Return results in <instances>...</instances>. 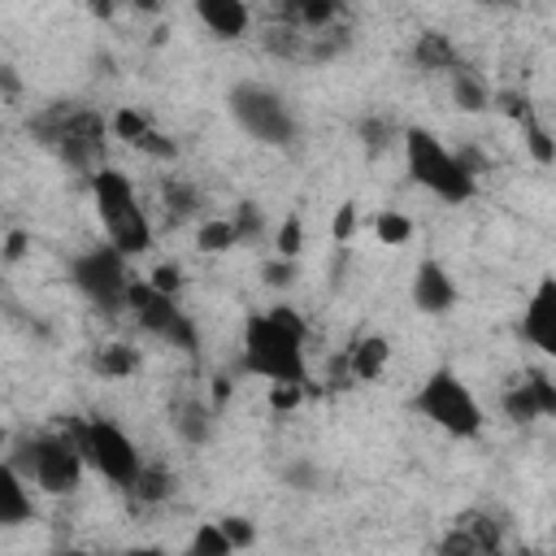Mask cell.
Wrapping results in <instances>:
<instances>
[{"label":"cell","mask_w":556,"mask_h":556,"mask_svg":"<svg viewBox=\"0 0 556 556\" xmlns=\"http://www.w3.org/2000/svg\"><path fill=\"white\" fill-rule=\"evenodd\" d=\"M235 543L230 534L222 530V521H204L195 534H191V556H230Z\"/></svg>","instance_id":"26"},{"label":"cell","mask_w":556,"mask_h":556,"mask_svg":"<svg viewBox=\"0 0 556 556\" xmlns=\"http://www.w3.org/2000/svg\"><path fill=\"white\" fill-rule=\"evenodd\" d=\"M70 282L104 313H122L126 295H130V269H126V252L117 243H96L87 252H78L70 261Z\"/></svg>","instance_id":"9"},{"label":"cell","mask_w":556,"mask_h":556,"mask_svg":"<svg viewBox=\"0 0 556 556\" xmlns=\"http://www.w3.org/2000/svg\"><path fill=\"white\" fill-rule=\"evenodd\" d=\"M378 239L391 243V248H400V243L413 239V222H408L404 213H395V208H382V213H378Z\"/></svg>","instance_id":"28"},{"label":"cell","mask_w":556,"mask_h":556,"mask_svg":"<svg viewBox=\"0 0 556 556\" xmlns=\"http://www.w3.org/2000/svg\"><path fill=\"white\" fill-rule=\"evenodd\" d=\"M91 365H96V374H104V378H130V374L139 369V352H135L130 343H104V348L91 356Z\"/></svg>","instance_id":"23"},{"label":"cell","mask_w":556,"mask_h":556,"mask_svg":"<svg viewBox=\"0 0 556 556\" xmlns=\"http://www.w3.org/2000/svg\"><path fill=\"white\" fill-rule=\"evenodd\" d=\"M517 122H521V135H526V148H530V156H534L539 165H552V161H556V143H552V135L539 126V117L526 109Z\"/></svg>","instance_id":"25"},{"label":"cell","mask_w":556,"mask_h":556,"mask_svg":"<svg viewBox=\"0 0 556 556\" xmlns=\"http://www.w3.org/2000/svg\"><path fill=\"white\" fill-rule=\"evenodd\" d=\"M261 274H265V282H269V287H291V282H295V261H291V256L265 261V269H261Z\"/></svg>","instance_id":"34"},{"label":"cell","mask_w":556,"mask_h":556,"mask_svg":"<svg viewBox=\"0 0 556 556\" xmlns=\"http://www.w3.org/2000/svg\"><path fill=\"white\" fill-rule=\"evenodd\" d=\"M22 248H26V235H22V230H13V235H9V248H4V261H17V256H22Z\"/></svg>","instance_id":"39"},{"label":"cell","mask_w":556,"mask_h":556,"mask_svg":"<svg viewBox=\"0 0 556 556\" xmlns=\"http://www.w3.org/2000/svg\"><path fill=\"white\" fill-rule=\"evenodd\" d=\"M300 243H304V222H300V213H291V217L278 226V256H291V261H295Z\"/></svg>","instance_id":"33"},{"label":"cell","mask_w":556,"mask_h":556,"mask_svg":"<svg viewBox=\"0 0 556 556\" xmlns=\"http://www.w3.org/2000/svg\"><path fill=\"white\" fill-rule=\"evenodd\" d=\"M130 148H139V152H148V156H156V161H174V156H178V143H174V139H165V135H161V130H152V126H148Z\"/></svg>","instance_id":"31"},{"label":"cell","mask_w":556,"mask_h":556,"mask_svg":"<svg viewBox=\"0 0 556 556\" xmlns=\"http://www.w3.org/2000/svg\"><path fill=\"white\" fill-rule=\"evenodd\" d=\"M404 165H408V178L417 187H426L430 195H439L443 204H465L478 191V174L465 165V156L447 152L439 143V135L426 126L404 130Z\"/></svg>","instance_id":"3"},{"label":"cell","mask_w":556,"mask_h":556,"mask_svg":"<svg viewBox=\"0 0 556 556\" xmlns=\"http://www.w3.org/2000/svg\"><path fill=\"white\" fill-rule=\"evenodd\" d=\"M4 460H9L30 486H39V491H48V495H70V491H78L83 469H87V460H83V452H78V443H74L70 430H65V434H22Z\"/></svg>","instance_id":"4"},{"label":"cell","mask_w":556,"mask_h":556,"mask_svg":"<svg viewBox=\"0 0 556 556\" xmlns=\"http://www.w3.org/2000/svg\"><path fill=\"white\" fill-rule=\"evenodd\" d=\"M235 230H239V243H248V239H261L265 235V213H261V204H252V200H243L239 208H235Z\"/></svg>","instance_id":"29"},{"label":"cell","mask_w":556,"mask_h":556,"mask_svg":"<svg viewBox=\"0 0 556 556\" xmlns=\"http://www.w3.org/2000/svg\"><path fill=\"white\" fill-rule=\"evenodd\" d=\"M91 200H96V217H100L109 243H117L126 256H139L152 248V222L139 208V195L122 169L100 165L91 174Z\"/></svg>","instance_id":"5"},{"label":"cell","mask_w":556,"mask_h":556,"mask_svg":"<svg viewBox=\"0 0 556 556\" xmlns=\"http://www.w3.org/2000/svg\"><path fill=\"white\" fill-rule=\"evenodd\" d=\"M200 248L204 252H226V248H235L239 243V230H235V222L230 217H213V222H204L200 226Z\"/></svg>","instance_id":"27"},{"label":"cell","mask_w":556,"mask_h":556,"mask_svg":"<svg viewBox=\"0 0 556 556\" xmlns=\"http://www.w3.org/2000/svg\"><path fill=\"white\" fill-rule=\"evenodd\" d=\"M169 491H174V478H169L161 465H143V469L135 473V482L126 486V495H130L135 504H161Z\"/></svg>","instance_id":"22"},{"label":"cell","mask_w":556,"mask_h":556,"mask_svg":"<svg viewBox=\"0 0 556 556\" xmlns=\"http://www.w3.org/2000/svg\"><path fill=\"white\" fill-rule=\"evenodd\" d=\"M413 408L430 426H439L443 434H452V439H478L482 434V408H478L473 391L465 387V378L452 365L430 369V378L413 395Z\"/></svg>","instance_id":"6"},{"label":"cell","mask_w":556,"mask_h":556,"mask_svg":"<svg viewBox=\"0 0 556 556\" xmlns=\"http://www.w3.org/2000/svg\"><path fill=\"white\" fill-rule=\"evenodd\" d=\"M126 308L135 313V321L148 334H156V339H165V343H174L182 352H195V326H191V317L178 308V300L169 291H161L152 282H130Z\"/></svg>","instance_id":"10"},{"label":"cell","mask_w":556,"mask_h":556,"mask_svg":"<svg viewBox=\"0 0 556 556\" xmlns=\"http://www.w3.org/2000/svg\"><path fill=\"white\" fill-rule=\"evenodd\" d=\"M452 100L465 109V113H482L486 104H491V96H486V83L469 70V65H456L452 70Z\"/></svg>","instance_id":"21"},{"label":"cell","mask_w":556,"mask_h":556,"mask_svg":"<svg viewBox=\"0 0 556 556\" xmlns=\"http://www.w3.org/2000/svg\"><path fill=\"white\" fill-rule=\"evenodd\" d=\"M30 135L70 169L96 174L104 165V117L83 100H61L43 109L39 117H30Z\"/></svg>","instance_id":"2"},{"label":"cell","mask_w":556,"mask_h":556,"mask_svg":"<svg viewBox=\"0 0 556 556\" xmlns=\"http://www.w3.org/2000/svg\"><path fill=\"white\" fill-rule=\"evenodd\" d=\"M504 417L508 421H539V417H556V382L539 369H530L526 378H517L504 395Z\"/></svg>","instance_id":"11"},{"label":"cell","mask_w":556,"mask_h":556,"mask_svg":"<svg viewBox=\"0 0 556 556\" xmlns=\"http://www.w3.org/2000/svg\"><path fill=\"white\" fill-rule=\"evenodd\" d=\"M148 126H152V122H148L143 113H135V109H117V113H113V130H117V139H126V143H135Z\"/></svg>","instance_id":"32"},{"label":"cell","mask_w":556,"mask_h":556,"mask_svg":"<svg viewBox=\"0 0 556 556\" xmlns=\"http://www.w3.org/2000/svg\"><path fill=\"white\" fill-rule=\"evenodd\" d=\"M478 4H521V0H478Z\"/></svg>","instance_id":"40"},{"label":"cell","mask_w":556,"mask_h":556,"mask_svg":"<svg viewBox=\"0 0 556 556\" xmlns=\"http://www.w3.org/2000/svg\"><path fill=\"white\" fill-rule=\"evenodd\" d=\"M413 304L421 313H430V317H439V313H447L456 304V282L434 256H426L417 265V274H413Z\"/></svg>","instance_id":"14"},{"label":"cell","mask_w":556,"mask_h":556,"mask_svg":"<svg viewBox=\"0 0 556 556\" xmlns=\"http://www.w3.org/2000/svg\"><path fill=\"white\" fill-rule=\"evenodd\" d=\"M521 334L530 348L556 361V278H539V287L530 291L521 313Z\"/></svg>","instance_id":"12"},{"label":"cell","mask_w":556,"mask_h":556,"mask_svg":"<svg viewBox=\"0 0 556 556\" xmlns=\"http://www.w3.org/2000/svg\"><path fill=\"white\" fill-rule=\"evenodd\" d=\"M495 547H500V521H491V513H482V508L460 513V517L452 521L447 539L439 543V552H469V556L495 552Z\"/></svg>","instance_id":"13"},{"label":"cell","mask_w":556,"mask_h":556,"mask_svg":"<svg viewBox=\"0 0 556 556\" xmlns=\"http://www.w3.org/2000/svg\"><path fill=\"white\" fill-rule=\"evenodd\" d=\"M230 113H235V122L256 143H269V148H291L295 135H300L291 104L274 87H265V83H239V87H230Z\"/></svg>","instance_id":"8"},{"label":"cell","mask_w":556,"mask_h":556,"mask_svg":"<svg viewBox=\"0 0 556 556\" xmlns=\"http://www.w3.org/2000/svg\"><path fill=\"white\" fill-rule=\"evenodd\" d=\"M391 135H395V122L391 117H365L361 122V139H365L369 152H382L391 143Z\"/></svg>","instance_id":"30"},{"label":"cell","mask_w":556,"mask_h":556,"mask_svg":"<svg viewBox=\"0 0 556 556\" xmlns=\"http://www.w3.org/2000/svg\"><path fill=\"white\" fill-rule=\"evenodd\" d=\"M330 235H334V243H348V239L356 235V204H339V213H334V226H330Z\"/></svg>","instance_id":"36"},{"label":"cell","mask_w":556,"mask_h":556,"mask_svg":"<svg viewBox=\"0 0 556 556\" xmlns=\"http://www.w3.org/2000/svg\"><path fill=\"white\" fill-rule=\"evenodd\" d=\"M413 61H417V70H426V74H452L456 65H465L460 52L452 48V39L439 35V30H426V35L413 43Z\"/></svg>","instance_id":"18"},{"label":"cell","mask_w":556,"mask_h":556,"mask_svg":"<svg viewBox=\"0 0 556 556\" xmlns=\"http://www.w3.org/2000/svg\"><path fill=\"white\" fill-rule=\"evenodd\" d=\"M387 356H391V343H387L382 334L356 339V343L334 361V387H343V374H348V378H378L382 365H387Z\"/></svg>","instance_id":"15"},{"label":"cell","mask_w":556,"mask_h":556,"mask_svg":"<svg viewBox=\"0 0 556 556\" xmlns=\"http://www.w3.org/2000/svg\"><path fill=\"white\" fill-rule=\"evenodd\" d=\"M70 434H74L83 460H87L100 478H109L113 486H122V491H126V486L135 482V473L143 469L139 447L126 439L122 426H113V421H104V417H78V421H70Z\"/></svg>","instance_id":"7"},{"label":"cell","mask_w":556,"mask_h":556,"mask_svg":"<svg viewBox=\"0 0 556 556\" xmlns=\"http://www.w3.org/2000/svg\"><path fill=\"white\" fill-rule=\"evenodd\" d=\"M169 421H174V430H178V439L182 443H208L213 439V413H208V404H200V400H178L174 408H169Z\"/></svg>","instance_id":"19"},{"label":"cell","mask_w":556,"mask_h":556,"mask_svg":"<svg viewBox=\"0 0 556 556\" xmlns=\"http://www.w3.org/2000/svg\"><path fill=\"white\" fill-rule=\"evenodd\" d=\"M304 334L308 326L291 304H274L243 321L239 369L265 382H304Z\"/></svg>","instance_id":"1"},{"label":"cell","mask_w":556,"mask_h":556,"mask_svg":"<svg viewBox=\"0 0 556 556\" xmlns=\"http://www.w3.org/2000/svg\"><path fill=\"white\" fill-rule=\"evenodd\" d=\"M148 282L161 287V291H169V295H178V287H182V269H178V265H156Z\"/></svg>","instance_id":"37"},{"label":"cell","mask_w":556,"mask_h":556,"mask_svg":"<svg viewBox=\"0 0 556 556\" xmlns=\"http://www.w3.org/2000/svg\"><path fill=\"white\" fill-rule=\"evenodd\" d=\"M191 9H195V17H200L217 39H239V35H248L252 13H248L243 0H191Z\"/></svg>","instance_id":"16"},{"label":"cell","mask_w":556,"mask_h":556,"mask_svg":"<svg viewBox=\"0 0 556 556\" xmlns=\"http://www.w3.org/2000/svg\"><path fill=\"white\" fill-rule=\"evenodd\" d=\"M26 486H30V482L4 460V465H0V526H22V521L35 517V500H30Z\"/></svg>","instance_id":"17"},{"label":"cell","mask_w":556,"mask_h":556,"mask_svg":"<svg viewBox=\"0 0 556 556\" xmlns=\"http://www.w3.org/2000/svg\"><path fill=\"white\" fill-rule=\"evenodd\" d=\"M343 13V0H282V17L300 30H326Z\"/></svg>","instance_id":"20"},{"label":"cell","mask_w":556,"mask_h":556,"mask_svg":"<svg viewBox=\"0 0 556 556\" xmlns=\"http://www.w3.org/2000/svg\"><path fill=\"white\" fill-rule=\"evenodd\" d=\"M222 530L230 534L235 547H252V543H256V530H252L248 517H222Z\"/></svg>","instance_id":"35"},{"label":"cell","mask_w":556,"mask_h":556,"mask_svg":"<svg viewBox=\"0 0 556 556\" xmlns=\"http://www.w3.org/2000/svg\"><path fill=\"white\" fill-rule=\"evenodd\" d=\"M287 482H291L295 491H313V482H317V469H313V465H295V469H287Z\"/></svg>","instance_id":"38"},{"label":"cell","mask_w":556,"mask_h":556,"mask_svg":"<svg viewBox=\"0 0 556 556\" xmlns=\"http://www.w3.org/2000/svg\"><path fill=\"white\" fill-rule=\"evenodd\" d=\"M161 195H165L169 222H187V217L200 208V191H195L191 182H182V178H169V182L161 187Z\"/></svg>","instance_id":"24"}]
</instances>
